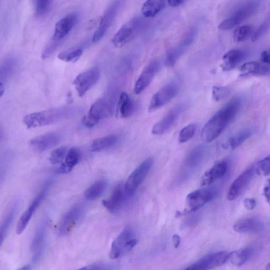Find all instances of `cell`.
I'll return each instance as SVG.
<instances>
[{
    "mask_svg": "<svg viewBox=\"0 0 270 270\" xmlns=\"http://www.w3.org/2000/svg\"><path fill=\"white\" fill-rule=\"evenodd\" d=\"M241 101L233 98L220 109L204 126L201 138L206 143H211L216 140L232 122L238 114Z\"/></svg>",
    "mask_w": 270,
    "mask_h": 270,
    "instance_id": "cell-1",
    "label": "cell"
},
{
    "mask_svg": "<svg viewBox=\"0 0 270 270\" xmlns=\"http://www.w3.org/2000/svg\"><path fill=\"white\" fill-rule=\"evenodd\" d=\"M71 109L66 107L51 109L24 116L23 122L28 128H37L52 124L70 117Z\"/></svg>",
    "mask_w": 270,
    "mask_h": 270,
    "instance_id": "cell-2",
    "label": "cell"
},
{
    "mask_svg": "<svg viewBox=\"0 0 270 270\" xmlns=\"http://www.w3.org/2000/svg\"><path fill=\"white\" fill-rule=\"evenodd\" d=\"M138 244V239L134 232L130 229H126L120 234L112 244L110 257L116 259L124 256Z\"/></svg>",
    "mask_w": 270,
    "mask_h": 270,
    "instance_id": "cell-3",
    "label": "cell"
},
{
    "mask_svg": "<svg viewBox=\"0 0 270 270\" xmlns=\"http://www.w3.org/2000/svg\"><path fill=\"white\" fill-rule=\"evenodd\" d=\"M113 113V108L111 102L107 99H99L92 105L88 115L83 119V124L87 128H93L101 120L111 116Z\"/></svg>",
    "mask_w": 270,
    "mask_h": 270,
    "instance_id": "cell-4",
    "label": "cell"
},
{
    "mask_svg": "<svg viewBox=\"0 0 270 270\" xmlns=\"http://www.w3.org/2000/svg\"><path fill=\"white\" fill-rule=\"evenodd\" d=\"M143 20L139 17L132 19L121 28L113 37L112 42L116 48L125 46L140 32L143 25Z\"/></svg>",
    "mask_w": 270,
    "mask_h": 270,
    "instance_id": "cell-5",
    "label": "cell"
},
{
    "mask_svg": "<svg viewBox=\"0 0 270 270\" xmlns=\"http://www.w3.org/2000/svg\"><path fill=\"white\" fill-rule=\"evenodd\" d=\"M217 194V191L211 188H202L190 193L186 199V208L183 214L197 211L213 200Z\"/></svg>",
    "mask_w": 270,
    "mask_h": 270,
    "instance_id": "cell-6",
    "label": "cell"
},
{
    "mask_svg": "<svg viewBox=\"0 0 270 270\" xmlns=\"http://www.w3.org/2000/svg\"><path fill=\"white\" fill-rule=\"evenodd\" d=\"M153 164V158L149 157L142 162L140 166L129 175L124 184V187L127 193L130 196H132L144 181L150 170H151Z\"/></svg>",
    "mask_w": 270,
    "mask_h": 270,
    "instance_id": "cell-7",
    "label": "cell"
},
{
    "mask_svg": "<svg viewBox=\"0 0 270 270\" xmlns=\"http://www.w3.org/2000/svg\"><path fill=\"white\" fill-rule=\"evenodd\" d=\"M259 5L256 2H251L238 9L230 17L223 20L219 25L221 31H228L242 22L256 12Z\"/></svg>",
    "mask_w": 270,
    "mask_h": 270,
    "instance_id": "cell-8",
    "label": "cell"
},
{
    "mask_svg": "<svg viewBox=\"0 0 270 270\" xmlns=\"http://www.w3.org/2000/svg\"><path fill=\"white\" fill-rule=\"evenodd\" d=\"M100 73L97 67L92 68L79 74L73 82L79 97H83L98 82Z\"/></svg>",
    "mask_w": 270,
    "mask_h": 270,
    "instance_id": "cell-9",
    "label": "cell"
},
{
    "mask_svg": "<svg viewBox=\"0 0 270 270\" xmlns=\"http://www.w3.org/2000/svg\"><path fill=\"white\" fill-rule=\"evenodd\" d=\"M229 256L226 251L210 253L184 270H211L226 263Z\"/></svg>",
    "mask_w": 270,
    "mask_h": 270,
    "instance_id": "cell-10",
    "label": "cell"
},
{
    "mask_svg": "<svg viewBox=\"0 0 270 270\" xmlns=\"http://www.w3.org/2000/svg\"><path fill=\"white\" fill-rule=\"evenodd\" d=\"M178 86L172 83L160 89L152 97L148 106V112L153 113L172 100L178 94Z\"/></svg>",
    "mask_w": 270,
    "mask_h": 270,
    "instance_id": "cell-11",
    "label": "cell"
},
{
    "mask_svg": "<svg viewBox=\"0 0 270 270\" xmlns=\"http://www.w3.org/2000/svg\"><path fill=\"white\" fill-rule=\"evenodd\" d=\"M84 213V208L80 205H75L67 211L60 221L58 226L59 235H67L77 226Z\"/></svg>",
    "mask_w": 270,
    "mask_h": 270,
    "instance_id": "cell-12",
    "label": "cell"
},
{
    "mask_svg": "<svg viewBox=\"0 0 270 270\" xmlns=\"http://www.w3.org/2000/svg\"><path fill=\"white\" fill-rule=\"evenodd\" d=\"M256 173V167H250L240 174L232 183L228 193V199L232 201L245 192Z\"/></svg>",
    "mask_w": 270,
    "mask_h": 270,
    "instance_id": "cell-13",
    "label": "cell"
},
{
    "mask_svg": "<svg viewBox=\"0 0 270 270\" xmlns=\"http://www.w3.org/2000/svg\"><path fill=\"white\" fill-rule=\"evenodd\" d=\"M51 182L48 181L44 184L39 193L33 201L31 205L29 206L18 221L16 227V233L17 234H22L26 229L30 221L31 220L37 208L39 206L41 202L46 197L49 189L50 187Z\"/></svg>",
    "mask_w": 270,
    "mask_h": 270,
    "instance_id": "cell-14",
    "label": "cell"
},
{
    "mask_svg": "<svg viewBox=\"0 0 270 270\" xmlns=\"http://www.w3.org/2000/svg\"><path fill=\"white\" fill-rule=\"evenodd\" d=\"M205 154V148L203 146L195 148L185 159L180 175L179 180H185L196 169L203 160Z\"/></svg>",
    "mask_w": 270,
    "mask_h": 270,
    "instance_id": "cell-15",
    "label": "cell"
},
{
    "mask_svg": "<svg viewBox=\"0 0 270 270\" xmlns=\"http://www.w3.org/2000/svg\"><path fill=\"white\" fill-rule=\"evenodd\" d=\"M129 196H131L127 193L124 185L120 183L114 188L110 198L102 201V204L110 212H116L121 208Z\"/></svg>",
    "mask_w": 270,
    "mask_h": 270,
    "instance_id": "cell-16",
    "label": "cell"
},
{
    "mask_svg": "<svg viewBox=\"0 0 270 270\" xmlns=\"http://www.w3.org/2000/svg\"><path fill=\"white\" fill-rule=\"evenodd\" d=\"M47 233V224L42 223L37 229L33 237L31 249L33 254V261L37 262L43 254Z\"/></svg>",
    "mask_w": 270,
    "mask_h": 270,
    "instance_id": "cell-17",
    "label": "cell"
},
{
    "mask_svg": "<svg viewBox=\"0 0 270 270\" xmlns=\"http://www.w3.org/2000/svg\"><path fill=\"white\" fill-rule=\"evenodd\" d=\"M160 65L158 62L149 63L143 70L134 87V92L139 95L143 93L151 84L159 71Z\"/></svg>",
    "mask_w": 270,
    "mask_h": 270,
    "instance_id": "cell-18",
    "label": "cell"
},
{
    "mask_svg": "<svg viewBox=\"0 0 270 270\" xmlns=\"http://www.w3.org/2000/svg\"><path fill=\"white\" fill-rule=\"evenodd\" d=\"M196 37V32L192 30L173 49H171L167 54L166 58V65L170 67L173 66L178 59L191 46Z\"/></svg>",
    "mask_w": 270,
    "mask_h": 270,
    "instance_id": "cell-19",
    "label": "cell"
},
{
    "mask_svg": "<svg viewBox=\"0 0 270 270\" xmlns=\"http://www.w3.org/2000/svg\"><path fill=\"white\" fill-rule=\"evenodd\" d=\"M78 20V14L71 13L58 21L55 25L52 40L57 41L65 38L72 31Z\"/></svg>",
    "mask_w": 270,
    "mask_h": 270,
    "instance_id": "cell-20",
    "label": "cell"
},
{
    "mask_svg": "<svg viewBox=\"0 0 270 270\" xmlns=\"http://www.w3.org/2000/svg\"><path fill=\"white\" fill-rule=\"evenodd\" d=\"M119 5V2H115L108 8L103 16L101 17L99 27L93 37V42H98L106 34L115 18Z\"/></svg>",
    "mask_w": 270,
    "mask_h": 270,
    "instance_id": "cell-21",
    "label": "cell"
},
{
    "mask_svg": "<svg viewBox=\"0 0 270 270\" xmlns=\"http://www.w3.org/2000/svg\"><path fill=\"white\" fill-rule=\"evenodd\" d=\"M61 137L52 132L40 135L31 141V145L38 152H43L54 147L61 141Z\"/></svg>",
    "mask_w": 270,
    "mask_h": 270,
    "instance_id": "cell-22",
    "label": "cell"
},
{
    "mask_svg": "<svg viewBox=\"0 0 270 270\" xmlns=\"http://www.w3.org/2000/svg\"><path fill=\"white\" fill-rule=\"evenodd\" d=\"M183 110L181 105H178L171 110L153 127L152 132L155 135H161L167 132L174 125Z\"/></svg>",
    "mask_w": 270,
    "mask_h": 270,
    "instance_id": "cell-23",
    "label": "cell"
},
{
    "mask_svg": "<svg viewBox=\"0 0 270 270\" xmlns=\"http://www.w3.org/2000/svg\"><path fill=\"white\" fill-rule=\"evenodd\" d=\"M265 228L263 220L257 218H250L239 220L233 226L234 230L238 233L257 234Z\"/></svg>",
    "mask_w": 270,
    "mask_h": 270,
    "instance_id": "cell-24",
    "label": "cell"
},
{
    "mask_svg": "<svg viewBox=\"0 0 270 270\" xmlns=\"http://www.w3.org/2000/svg\"><path fill=\"white\" fill-rule=\"evenodd\" d=\"M228 164L227 161L222 160L207 171L203 175L201 185L206 186L214 183L227 173Z\"/></svg>",
    "mask_w": 270,
    "mask_h": 270,
    "instance_id": "cell-25",
    "label": "cell"
},
{
    "mask_svg": "<svg viewBox=\"0 0 270 270\" xmlns=\"http://www.w3.org/2000/svg\"><path fill=\"white\" fill-rule=\"evenodd\" d=\"M245 57V53L239 49H232L225 53L222 58V69L228 71L234 69L241 62Z\"/></svg>",
    "mask_w": 270,
    "mask_h": 270,
    "instance_id": "cell-26",
    "label": "cell"
},
{
    "mask_svg": "<svg viewBox=\"0 0 270 270\" xmlns=\"http://www.w3.org/2000/svg\"><path fill=\"white\" fill-rule=\"evenodd\" d=\"M80 159V152L79 150L73 147L68 151L65 161L63 162L57 170L60 174H67L70 173L75 166H77Z\"/></svg>",
    "mask_w": 270,
    "mask_h": 270,
    "instance_id": "cell-27",
    "label": "cell"
},
{
    "mask_svg": "<svg viewBox=\"0 0 270 270\" xmlns=\"http://www.w3.org/2000/svg\"><path fill=\"white\" fill-rule=\"evenodd\" d=\"M240 76L242 77L257 76V75H263L269 71V68L267 65L257 62H251L247 63L239 69Z\"/></svg>",
    "mask_w": 270,
    "mask_h": 270,
    "instance_id": "cell-28",
    "label": "cell"
},
{
    "mask_svg": "<svg viewBox=\"0 0 270 270\" xmlns=\"http://www.w3.org/2000/svg\"><path fill=\"white\" fill-rule=\"evenodd\" d=\"M254 249L249 247L230 253L229 261L234 266H241L246 263L253 256Z\"/></svg>",
    "mask_w": 270,
    "mask_h": 270,
    "instance_id": "cell-29",
    "label": "cell"
},
{
    "mask_svg": "<svg viewBox=\"0 0 270 270\" xmlns=\"http://www.w3.org/2000/svg\"><path fill=\"white\" fill-rule=\"evenodd\" d=\"M133 107V102L129 96L126 93H122L117 103V115L121 118H127L132 114Z\"/></svg>",
    "mask_w": 270,
    "mask_h": 270,
    "instance_id": "cell-30",
    "label": "cell"
},
{
    "mask_svg": "<svg viewBox=\"0 0 270 270\" xmlns=\"http://www.w3.org/2000/svg\"><path fill=\"white\" fill-rule=\"evenodd\" d=\"M166 2L160 0H149L142 8V14L146 18L155 17L166 6Z\"/></svg>",
    "mask_w": 270,
    "mask_h": 270,
    "instance_id": "cell-31",
    "label": "cell"
},
{
    "mask_svg": "<svg viewBox=\"0 0 270 270\" xmlns=\"http://www.w3.org/2000/svg\"><path fill=\"white\" fill-rule=\"evenodd\" d=\"M107 186L106 181L104 179L98 180L85 191V198L90 201L96 200L101 196Z\"/></svg>",
    "mask_w": 270,
    "mask_h": 270,
    "instance_id": "cell-32",
    "label": "cell"
},
{
    "mask_svg": "<svg viewBox=\"0 0 270 270\" xmlns=\"http://www.w3.org/2000/svg\"><path fill=\"white\" fill-rule=\"evenodd\" d=\"M18 208V204H15L6 215L2 224L1 230H0V242H1V245H3L4 240L8 235L10 228L14 219L15 216H16Z\"/></svg>",
    "mask_w": 270,
    "mask_h": 270,
    "instance_id": "cell-33",
    "label": "cell"
},
{
    "mask_svg": "<svg viewBox=\"0 0 270 270\" xmlns=\"http://www.w3.org/2000/svg\"><path fill=\"white\" fill-rule=\"evenodd\" d=\"M253 134L251 129H245L237 132L229 139L228 145L232 149H235L244 144Z\"/></svg>",
    "mask_w": 270,
    "mask_h": 270,
    "instance_id": "cell-34",
    "label": "cell"
},
{
    "mask_svg": "<svg viewBox=\"0 0 270 270\" xmlns=\"http://www.w3.org/2000/svg\"><path fill=\"white\" fill-rule=\"evenodd\" d=\"M116 137L114 135L101 138L95 140L91 145V149L93 152H100L105 148H107L116 143Z\"/></svg>",
    "mask_w": 270,
    "mask_h": 270,
    "instance_id": "cell-35",
    "label": "cell"
},
{
    "mask_svg": "<svg viewBox=\"0 0 270 270\" xmlns=\"http://www.w3.org/2000/svg\"><path fill=\"white\" fill-rule=\"evenodd\" d=\"M83 53L81 49H72L59 53L58 58L66 63H76Z\"/></svg>",
    "mask_w": 270,
    "mask_h": 270,
    "instance_id": "cell-36",
    "label": "cell"
},
{
    "mask_svg": "<svg viewBox=\"0 0 270 270\" xmlns=\"http://www.w3.org/2000/svg\"><path fill=\"white\" fill-rule=\"evenodd\" d=\"M252 28L248 25L239 26L235 30L233 38L237 42H244L252 34Z\"/></svg>",
    "mask_w": 270,
    "mask_h": 270,
    "instance_id": "cell-37",
    "label": "cell"
},
{
    "mask_svg": "<svg viewBox=\"0 0 270 270\" xmlns=\"http://www.w3.org/2000/svg\"><path fill=\"white\" fill-rule=\"evenodd\" d=\"M68 151L67 147L63 146L56 148L53 151L48 159L52 164H58L63 163L65 159Z\"/></svg>",
    "mask_w": 270,
    "mask_h": 270,
    "instance_id": "cell-38",
    "label": "cell"
},
{
    "mask_svg": "<svg viewBox=\"0 0 270 270\" xmlns=\"http://www.w3.org/2000/svg\"><path fill=\"white\" fill-rule=\"evenodd\" d=\"M196 129L197 126L195 124H190L183 128L179 133V143H184L189 141L194 137Z\"/></svg>",
    "mask_w": 270,
    "mask_h": 270,
    "instance_id": "cell-39",
    "label": "cell"
},
{
    "mask_svg": "<svg viewBox=\"0 0 270 270\" xmlns=\"http://www.w3.org/2000/svg\"><path fill=\"white\" fill-rule=\"evenodd\" d=\"M256 173L264 176L270 175V155L260 160L256 167Z\"/></svg>",
    "mask_w": 270,
    "mask_h": 270,
    "instance_id": "cell-40",
    "label": "cell"
},
{
    "mask_svg": "<svg viewBox=\"0 0 270 270\" xmlns=\"http://www.w3.org/2000/svg\"><path fill=\"white\" fill-rule=\"evenodd\" d=\"M230 93L231 90L227 87L214 86L212 89V97L215 101H219L227 98Z\"/></svg>",
    "mask_w": 270,
    "mask_h": 270,
    "instance_id": "cell-41",
    "label": "cell"
},
{
    "mask_svg": "<svg viewBox=\"0 0 270 270\" xmlns=\"http://www.w3.org/2000/svg\"><path fill=\"white\" fill-rule=\"evenodd\" d=\"M35 3L36 16L41 17L49 11L52 2L49 0H38Z\"/></svg>",
    "mask_w": 270,
    "mask_h": 270,
    "instance_id": "cell-42",
    "label": "cell"
},
{
    "mask_svg": "<svg viewBox=\"0 0 270 270\" xmlns=\"http://www.w3.org/2000/svg\"><path fill=\"white\" fill-rule=\"evenodd\" d=\"M114 265L106 262H98L84 266L76 270H115Z\"/></svg>",
    "mask_w": 270,
    "mask_h": 270,
    "instance_id": "cell-43",
    "label": "cell"
},
{
    "mask_svg": "<svg viewBox=\"0 0 270 270\" xmlns=\"http://www.w3.org/2000/svg\"><path fill=\"white\" fill-rule=\"evenodd\" d=\"M245 207L248 211H252L257 206V201L254 198H247L244 201Z\"/></svg>",
    "mask_w": 270,
    "mask_h": 270,
    "instance_id": "cell-44",
    "label": "cell"
},
{
    "mask_svg": "<svg viewBox=\"0 0 270 270\" xmlns=\"http://www.w3.org/2000/svg\"><path fill=\"white\" fill-rule=\"evenodd\" d=\"M263 195L267 203L270 206V178L267 180L264 186Z\"/></svg>",
    "mask_w": 270,
    "mask_h": 270,
    "instance_id": "cell-45",
    "label": "cell"
},
{
    "mask_svg": "<svg viewBox=\"0 0 270 270\" xmlns=\"http://www.w3.org/2000/svg\"><path fill=\"white\" fill-rule=\"evenodd\" d=\"M261 60L263 64L270 66V48L262 52Z\"/></svg>",
    "mask_w": 270,
    "mask_h": 270,
    "instance_id": "cell-46",
    "label": "cell"
},
{
    "mask_svg": "<svg viewBox=\"0 0 270 270\" xmlns=\"http://www.w3.org/2000/svg\"><path fill=\"white\" fill-rule=\"evenodd\" d=\"M186 2L185 0H170L167 2L169 6L172 7H176L184 4Z\"/></svg>",
    "mask_w": 270,
    "mask_h": 270,
    "instance_id": "cell-47",
    "label": "cell"
},
{
    "mask_svg": "<svg viewBox=\"0 0 270 270\" xmlns=\"http://www.w3.org/2000/svg\"><path fill=\"white\" fill-rule=\"evenodd\" d=\"M173 242L175 248H177L179 246L180 242H181V238H180L179 235L176 234L173 237Z\"/></svg>",
    "mask_w": 270,
    "mask_h": 270,
    "instance_id": "cell-48",
    "label": "cell"
},
{
    "mask_svg": "<svg viewBox=\"0 0 270 270\" xmlns=\"http://www.w3.org/2000/svg\"><path fill=\"white\" fill-rule=\"evenodd\" d=\"M33 266L31 264H26L22 267H20L17 270H32Z\"/></svg>",
    "mask_w": 270,
    "mask_h": 270,
    "instance_id": "cell-49",
    "label": "cell"
},
{
    "mask_svg": "<svg viewBox=\"0 0 270 270\" xmlns=\"http://www.w3.org/2000/svg\"><path fill=\"white\" fill-rule=\"evenodd\" d=\"M4 93V86L2 83H1V96H3Z\"/></svg>",
    "mask_w": 270,
    "mask_h": 270,
    "instance_id": "cell-50",
    "label": "cell"
},
{
    "mask_svg": "<svg viewBox=\"0 0 270 270\" xmlns=\"http://www.w3.org/2000/svg\"><path fill=\"white\" fill-rule=\"evenodd\" d=\"M265 270H270V262L266 266Z\"/></svg>",
    "mask_w": 270,
    "mask_h": 270,
    "instance_id": "cell-51",
    "label": "cell"
}]
</instances>
